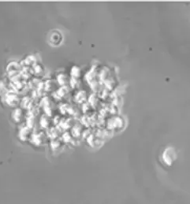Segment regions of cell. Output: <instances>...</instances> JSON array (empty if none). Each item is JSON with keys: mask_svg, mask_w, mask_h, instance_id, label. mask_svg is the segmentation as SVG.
I'll return each mask as SVG.
<instances>
[{"mask_svg": "<svg viewBox=\"0 0 190 204\" xmlns=\"http://www.w3.org/2000/svg\"><path fill=\"white\" fill-rule=\"evenodd\" d=\"M58 82L59 83V84L63 85L65 84V76L62 74L61 75H58Z\"/></svg>", "mask_w": 190, "mask_h": 204, "instance_id": "9", "label": "cell"}, {"mask_svg": "<svg viewBox=\"0 0 190 204\" xmlns=\"http://www.w3.org/2000/svg\"><path fill=\"white\" fill-rule=\"evenodd\" d=\"M44 139V135H43L42 133H39V134H36V135H33V142L36 143V144L40 145V143H42V139Z\"/></svg>", "mask_w": 190, "mask_h": 204, "instance_id": "5", "label": "cell"}, {"mask_svg": "<svg viewBox=\"0 0 190 204\" xmlns=\"http://www.w3.org/2000/svg\"><path fill=\"white\" fill-rule=\"evenodd\" d=\"M6 102L10 107H15L19 103V99H18L16 93L6 92Z\"/></svg>", "mask_w": 190, "mask_h": 204, "instance_id": "1", "label": "cell"}, {"mask_svg": "<svg viewBox=\"0 0 190 204\" xmlns=\"http://www.w3.org/2000/svg\"><path fill=\"white\" fill-rule=\"evenodd\" d=\"M18 65L16 62H11L10 64H9V65L7 66V71L9 73V74L11 73H14L15 72L18 70Z\"/></svg>", "mask_w": 190, "mask_h": 204, "instance_id": "4", "label": "cell"}, {"mask_svg": "<svg viewBox=\"0 0 190 204\" xmlns=\"http://www.w3.org/2000/svg\"><path fill=\"white\" fill-rule=\"evenodd\" d=\"M25 63L28 65H34L36 63V58L33 55H30V56H28L26 58V59L25 60Z\"/></svg>", "mask_w": 190, "mask_h": 204, "instance_id": "6", "label": "cell"}, {"mask_svg": "<svg viewBox=\"0 0 190 204\" xmlns=\"http://www.w3.org/2000/svg\"><path fill=\"white\" fill-rule=\"evenodd\" d=\"M31 135V132L29 128H24L20 131V138L22 140H26Z\"/></svg>", "mask_w": 190, "mask_h": 204, "instance_id": "3", "label": "cell"}, {"mask_svg": "<svg viewBox=\"0 0 190 204\" xmlns=\"http://www.w3.org/2000/svg\"><path fill=\"white\" fill-rule=\"evenodd\" d=\"M79 69L78 68H77V67H73L72 69V75L73 76H75V77H77V76H79Z\"/></svg>", "mask_w": 190, "mask_h": 204, "instance_id": "11", "label": "cell"}, {"mask_svg": "<svg viewBox=\"0 0 190 204\" xmlns=\"http://www.w3.org/2000/svg\"><path fill=\"white\" fill-rule=\"evenodd\" d=\"M43 70H44V69H43V68H42L40 65H34V67H33V71H34L35 73H36V74L42 73Z\"/></svg>", "mask_w": 190, "mask_h": 204, "instance_id": "8", "label": "cell"}, {"mask_svg": "<svg viewBox=\"0 0 190 204\" xmlns=\"http://www.w3.org/2000/svg\"><path fill=\"white\" fill-rule=\"evenodd\" d=\"M22 117H23V113H22V110L21 109H17L12 114V118L16 122H19V121H22Z\"/></svg>", "mask_w": 190, "mask_h": 204, "instance_id": "2", "label": "cell"}, {"mask_svg": "<svg viewBox=\"0 0 190 204\" xmlns=\"http://www.w3.org/2000/svg\"><path fill=\"white\" fill-rule=\"evenodd\" d=\"M6 85L2 82H0V96L3 94H6Z\"/></svg>", "mask_w": 190, "mask_h": 204, "instance_id": "10", "label": "cell"}, {"mask_svg": "<svg viewBox=\"0 0 190 204\" xmlns=\"http://www.w3.org/2000/svg\"><path fill=\"white\" fill-rule=\"evenodd\" d=\"M40 124L44 128H47L49 126V119L47 117H43L40 120Z\"/></svg>", "mask_w": 190, "mask_h": 204, "instance_id": "7", "label": "cell"}]
</instances>
